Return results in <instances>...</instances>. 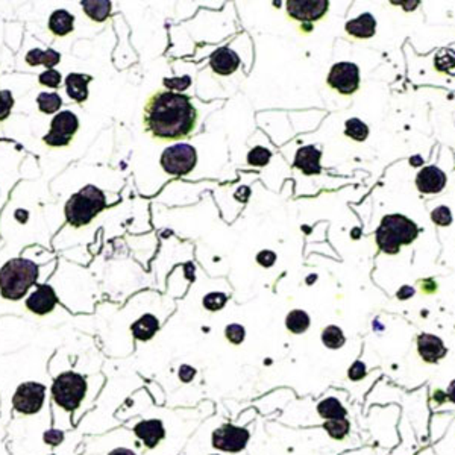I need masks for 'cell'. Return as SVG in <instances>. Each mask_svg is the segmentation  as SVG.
<instances>
[{
  "instance_id": "30bf717a",
  "label": "cell",
  "mask_w": 455,
  "mask_h": 455,
  "mask_svg": "<svg viewBox=\"0 0 455 455\" xmlns=\"http://www.w3.org/2000/svg\"><path fill=\"white\" fill-rule=\"evenodd\" d=\"M328 85L337 90L340 95L349 96L356 93L360 87V72L353 63H337L334 64L328 75Z\"/></svg>"
},
{
  "instance_id": "e575fe53",
  "label": "cell",
  "mask_w": 455,
  "mask_h": 455,
  "mask_svg": "<svg viewBox=\"0 0 455 455\" xmlns=\"http://www.w3.org/2000/svg\"><path fill=\"white\" fill-rule=\"evenodd\" d=\"M13 105H14V97L11 95V91L8 90L0 91V121L8 119V116L11 114Z\"/></svg>"
},
{
  "instance_id": "9c48e42d",
  "label": "cell",
  "mask_w": 455,
  "mask_h": 455,
  "mask_svg": "<svg viewBox=\"0 0 455 455\" xmlns=\"http://www.w3.org/2000/svg\"><path fill=\"white\" fill-rule=\"evenodd\" d=\"M46 399V387L38 382H25L13 398V406L23 414H35L42 410Z\"/></svg>"
},
{
  "instance_id": "d590c367",
  "label": "cell",
  "mask_w": 455,
  "mask_h": 455,
  "mask_svg": "<svg viewBox=\"0 0 455 455\" xmlns=\"http://www.w3.org/2000/svg\"><path fill=\"white\" fill-rule=\"evenodd\" d=\"M431 219L436 225L439 226H448L452 222V214L451 210L448 207H437L434 208L431 212Z\"/></svg>"
},
{
  "instance_id": "b9f144b4",
  "label": "cell",
  "mask_w": 455,
  "mask_h": 455,
  "mask_svg": "<svg viewBox=\"0 0 455 455\" xmlns=\"http://www.w3.org/2000/svg\"><path fill=\"white\" fill-rule=\"evenodd\" d=\"M64 440V432L59 430H49L44 432V442L50 447H58Z\"/></svg>"
},
{
  "instance_id": "ab89813d",
  "label": "cell",
  "mask_w": 455,
  "mask_h": 455,
  "mask_svg": "<svg viewBox=\"0 0 455 455\" xmlns=\"http://www.w3.org/2000/svg\"><path fill=\"white\" fill-rule=\"evenodd\" d=\"M43 141L50 147H64V146L70 145V141H72V138L59 135V134L54 133V131H50L47 135L43 137Z\"/></svg>"
},
{
  "instance_id": "7402d4cb",
  "label": "cell",
  "mask_w": 455,
  "mask_h": 455,
  "mask_svg": "<svg viewBox=\"0 0 455 455\" xmlns=\"http://www.w3.org/2000/svg\"><path fill=\"white\" fill-rule=\"evenodd\" d=\"M428 407L431 413H455V407L448 399L444 387L432 386V384H428Z\"/></svg>"
},
{
  "instance_id": "8992f818",
  "label": "cell",
  "mask_w": 455,
  "mask_h": 455,
  "mask_svg": "<svg viewBox=\"0 0 455 455\" xmlns=\"http://www.w3.org/2000/svg\"><path fill=\"white\" fill-rule=\"evenodd\" d=\"M87 394V380L75 372H66L55 380L52 398L58 407L66 411L76 410Z\"/></svg>"
},
{
  "instance_id": "f35d334b",
  "label": "cell",
  "mask_w": 455,
  "mask_h": 455,
  "mask_svg": "<svg viewBox=\"0 0 455 455\" xmlns=\"http://www.w3.org/2000/svg\"><path fill=\"white\" fill-rule=\"evenodd\" d=\"M40 84L50 87V88H56L61 84V73L56 72V70H54V68L46 70L44 73L40 75Z\"/></svg>"
},
{
  "instance_id": "52a82bcc",
  "label": "cell",
  "mask_w": 455,
  "mask_h": 455,
  "mask_svg": "<svg viewBox=\"0 0 455 455\" xmlns=\"http://www.w3.org/2000/svg\"><path fill=\"white\" fill-rule=\"evenodd\" d=\"M250 439L249 428L225 422L219 425L211 434V447L219 454H240L245 451Z\"/></svg>"
},
{
  "instance_id": "681fc988",
  "label": "cell",
  "mask_w": 455,
  "mask_h": 455,
  "mask_svg": "<svg viewBox=\"0 0 455 455\" xmlns=\"http://www.w3.org/2000/svg\"><path fill=\"white\" fill-rule=\"evenodd\" d=\"M108 455H138V454L128 448H117L114 451H111Z\"/></svg>"
},
{
  "instance_id": "d6986e66",
  "label": "cell",
  "mask_w": 455,
  "mask_h": 455,
  "mask_svg": "<svg viewBox=\"0 0 455 455\" xmlns=\"http://www.w3.org/2000/svg\"><path fill=\"white\" fill-rule=\"evenodd\" d=\"M375 29L377 20L369 13L361 14L346 23V32L353 38H370L375 35Z\"/></svg>"
},
{
  "instance_id": "9a60e30c",
  "label": "cell",
  "mask_w": 455,
  "mask_h": 455,
  "mask_svg": "<svg viewBox=\"0 0 455 455\" xmlns=\"http://www.w3.org/2000/svg\"><path fill=\"white\" fill-rule=\"evenodd\" d=\"M416 186L422 193H440L447 186V175L436 166L423 167L418 174Z\"/></svg>"
},
{
  "instance_id": "f546056e",
  "label": "cell",
  "mask_w": 455,
  "mask_h": 455,
  "mask_svg": "<svg viewBox=\"0 0 455 455\" xmlns=\"http://www.w3.org/2000/svg\"><path fill=\"white\" fill-rule=\"evenodd\" d=\"M346 129H345V134L352 138V140H356V141H364L368 138L369 135V128L368 125L364 123V121H361L360 119H349L346 121Z\"/></svg>"
},
{
  "instance_id": "60d3db41",
  "label": "cell",
  "mask_w": 455,
  "mask_h": 455,
  "mask_svg": "<svg viewBox=\"0 0 455 455\" xmlns=\"http://www.w3.org/2000/svg\"><path fill=\"white\" fill-rule=\"evenodd\" d=\"M339 455H380L373 444H360V447L351 448L340 452Z\"/></svg>"
},
{
  "instance_id": "c3c4849f",
  "label": "cell",
  "mask_w": 455,
  "mask_h": 455,
  "mask_svg": "<svg viewBox=\"0 0 455 455\" xmlns=\"http://www.w3.org/2000/svg\"><path fill=\"white\" fill-rule=\"evenodd\" d=\"M414 295V289L410 286H404L399 291H398V298L399 299H408Z\"/></svg>"
},
{
  "instance_id": "44dd1931",
  "label": "cell",
  "mask_w": 455,
  "mask_h": 455,
  "mask_svg": "<svg viewBox=\"0 0 455 455\" xmlns=\"http://www.w3.org/2000/svg\"><path fill=\"white\" fill-rule=\"evenodd\" d=\"M158 329H159V320L154 315H143L138 320H135L133 325H131L133 336L141 341L150 340L158 332Z\"/></svg>"
},
{
  "instance_id": "e0dca14e",
  "label": "cell",
  "mask_w": 455,
  "mask_h": 455,
  "mask_svg": "<svg viewBox=\"0 0 455 455\" xmlns=\"http://www.w3.org/2000/svg\"><path fill=\"white\" fill-rule=\"evenodd\" d=\"M320 157L322 152L315 146H303L298 150L295 166L301 169L305 175H317L322 170Z\"/></svg>"
},
{
  "instance_id": "816d5d0a",
  "label": "cell",
  "mask_w": 455,
  "mask_h": 455,
  "mask_svg": "<svg viewBox=\"0 0 455 455\" xmlns=\"http://www.w3.org/2000/svg\"><path fill=\"white\" fill-rule=\"evenodd\" d=\"M418 455H437L436 452H434V449L431 448V447H428V448H425V449H422Z\"/></svg>"
},
{
  "instance_id": "74e56055",
  "label": "cell",
  "mask_w": 455,
  "mask_h": 455,
  "mask_svg": "<svg viewBox=\"0 0 455 455\" xmlns=\"http://www.w3.org/2000/svg\"><path fill=\"white\" fill-rule=\"evenodd\" d=\"M191 85V78L190 76H182V78H166L164 79V87L170 91H184Z\"/></svg>"
},
{
  "instance_id": "277c9868",
  "label": "cell",
  "mask_w": 455,
  "mask_h": 455,
  "mask_svg": "<svg viewBox=\"0 0 455 455\" xmlns=\"http://www.w3.org/2000/svg\"><path fill=\"white\" fill-rule=\"evenodd\" d=\"M419 229L414 222L401 214H390L381 220L377 231V243L386 254H398L402 245L416 240Z\"/></svg>"
},
{
  "instance_id": "ee69618b",
  "label": "cell",
  "mask_w": 455,
  "mask_h": 455,
  "mask_svg": "<svg viewBox=\"0 0 455 455\" xmlns=\"http://www.w3.org/2000/svg\"><path fill=\"white\" fill-rule=\"evenodd\" d=\"M257 261H258V265L262 267H272L277 261V254L272 250H262L257 255Z\"/></svg>"
},
{
  "instance_id": "484cf974",
  "label": "cell",
  "mask_w": 455,
  "mask_h": 455,
  "mask_svg": "<svg viewBox=\"0 0 455 455\" xmlns=\"http://www.w3.org/2000/svg\"><path fill=\"white\" fill-rule=\"evenodd\" d=\"M311 325V319L303 310H293L286 317V327L291 334H303Z\"/></svg>"
},
{
  "instance_id": "5bb4252c",
  "label": "cell",
  "mask_w": 455,
  "mask_h": 455,
  "mask_svg": "<svg viewBox=\"0 0 455 455\" xmlns=\"http://www.w3.org/2000/svg\"><path fill=\"white\" fill-rule=\"evenodd\" d=\"M58 298L55 295L54 289L43 284L40 286L34 293H30V296L26 299V307L35 315H47L52 311L56 305Z\"/></svg>"
},
{
  "instance_id": "2e32d148",
  "label": "cell",
  "mask_w": 455,
  "mask_h": 455,
  "mask_svg": "<svg viewBox=\"0 0 455 455\" xmlns=\"http://www.w3.org/2000/svg\"><path fill=\"white\" fill-rule=\"evenodd\" d=\"M240 66V58L236 52H232L228 47H220L211 55V68L212 72L228 76L236 72Z\"/></svg>"
},
{
  "instance_id": "7dc6e473",
  "label": "cell",
  "mask_w": 455,
  "mask_h": 455,
  "mask_svg": "<svg viewBox=\"0 0 455 455\" xmlns=\"http://www.w3.org/2000/svg\"><path fill=\"white\" fill-rule=\"evenodd\" d=\"M444 392H447L448 399L451 401V404L455 407V378L448 382V386L444 387Z\"/></svg>"
},
{
  "instance_id": "7bdbcfd3",
  "label": "cell",
  "mask_w": 455,
  "mask_h": 455,
  "mask_svg": "<svg viewBox=\"0 0 455 455\" xmlns=\"http://www.w3.org/2000/svg\"><path fill=\"white\" fill-rule=\"evenodd\" d=\"M59 61H61V55L56 52V50H54V49L44 50L43 63H42L44 67H47L50 70L52 67H55L59 63Z\"/></svg>"
},
{
  "instance_id": "db71d44e",
  "label": "cell",
  "mask_w": 455,
  "mask_h": 455,
  "mask_svg": "<svg viewBox=\"0 0 455 455\" xmlns=\"http://www.w3.org/2000/svg\"><path fill=\"white\" fill-rule=\"evenodd\" d=\"M208 455H222V454H219V452H216V454H208Z\"/></svg>"
},
{
  "instance_id": "f5cc1de1",
  "label": "cell",
  "mask_w": 455,
  "mask_h": 455,
  "mask_svg": "<svg viewBox=\"0 0 455 455\" xmlns=\"http://www.w3.org/2000/svg\"><path fill=\"white\" fill-rule=\"evenodd\" d=\"M410 163H411L413 166H420V164H423V159H422V158H419V157H414V158H411V159H410Z\"/></svg>"
},
{
  "instance_id": "ffe728a7",
  "label": "cell",
  "mask_w": 455,
  "mask_h": 455,
  "mask_svg": "<svg viewBox=\"0 0 455 455\" xmlns=\"http://www.w3.org/2000/svg\"><path fill=\"white\" fill-rule=\"evenodd\" d=\"M91 76L80 75V73H70L66 78V90L70 99L76 100V102L83 104L88 97V83Z\"/></svg>"
},
{
  "instance_id": "83f0119b",
  "label": "cell",
  "mask_w": 455,
  "mask_h": 455,
  "mask_svg": "<svg viewBox=\"0 0 455 455\" xmlns=\"http://www.w3.org/2000/svg\"><path fill=\"white\" fill-rule=\"evenodd\" d=\"M437 455H455V419L443 439L431 447Z\"/></svg>"
},
{
  "instance_id": "8fae6325",
  "label": "cell",
  "mask_w": 455,
  "mask_h": 455,
  "mask_svg": "<svg viewBox=\"0 0 455 455\" xmlns=\"http://www.w3.org/2000/svg\"><path fill=\"white\" fill-rule=\"evenodd\" d=\"M133 432L147 451L158 449L161 444L167 443L169 437V431L164 422L157 418L137 422V425L133 428Z\"/></svg>"
},
{
  "instance_id": "f907efd6",
  "label": "cell",
  "mask_w": 455,
  "mask_h": 455,
  "mask_svg": "<svg viewBox=\"0 0 455 455\" xmlns=\"http://www.w3.org/2000/svg\"><path fill=\"white\" fill-rule=\"evenodd\" d=\"M17 219L20 222H26L28 220V212L26 211H22V210H18L17 211Z\"/></svg>"
},
{
  "instance_id": "5b68a950",
  "label": "cell",
  "mask_w": 455,
  "mask_h": 455,
  "mask_svg": "<svg viewBox=\"0 0 455 455\" xmlns=\"http://www.w3.org/2000/svg\"><path fill=\"white\" fill-rule=\"evenodd\" d=\"M107 205L102 191L95 186L83 188L70 198L66 205L67 222L75 228L88 225Z\"/></svg>"
},
{
  "instance_id": "1f68e13d",
  "label": "cell",
  "mask_w": 455,
  "mask_h": 455,
  "mask_svg": "<svg viewBox=\"0 0 455 455\" xmlns=\"http://www.w3.org/2000/svg\"><path fill=\"white\" fill-rule=\"evenodd\" d=\"M226 302H228V296L225 293H220V291L208 293V295L204 298V301H202L205 310L208 311H220L226 305Z\"/></svg>"
},
{
  "instance_id": "f6af8a7d",
  "label": "cell",
  "mask_w": 455,
  "mask_h": 455,
  "mask_svg": "<svg viewBox=\"0 0 455 455\" xmlns=\"http://www.w3.org/2000/svg\"><path fill=\"white\" fill-rule=\"evenodd\" d=\"M195 375H196V370L191 366H188V364H182L178 370V377L184 384H190L191 381H193Z\"/></svg>"
},
{
  "instance_id": "ba28073f",
  "label": "cell",
  "mask_w": 455,
  "mask_h": 455,
  "mask_svg": "<svg viewBox=\"0 0 455 455\" xmlns=\"http://www.w3.org/2000/svg\"><path fill=\"white\" fill-rule=\"evenodd\" d=\"M198 155L195 147L188 145H175L163 152L161 157V166L169 175L184 176L195 169Z\"/></svg>"
},
{
  "instance_id": "4fadbf2b",
  "label": "cell",
  "mask_w": 455,
  "mask_h": 455,
  "mask_svg": "<svg viewBox=\"0 0 455 455\" xmlns=\"http://www.w3.org/2000/svg\"><path fill=\"white\" fill-rule=\"evenodd\" d=\"M418 356L427 364H437L448 356V348L444 341L430 332H422L416 340Z\"/></svg>"
},
{
  "instance_id": "603a6c76",
  "label": "cell",
  "mask_w": 455,
  "mask_h": 455,
  "mask_svg": "<svg viewBox=\"0 0 455 455\" xmlns=\"http://www.w3.org/2000/svg\"><path fill=\"white\" fill-rule=\"evenodd\" d=\"M78 117L73 113H70V111H64V113L55 116V119L52 120V129L50 131H54V133L59 135L73 138V135L78 133Z\"/></svg>"
},
{
  "instance_id": "4dcf8cb0",
  "label": "cell",
  "mask_w": 455,
  "mask_h": 455,
  "mask_svg": "<svg viewBox=\"0 0 455 455\" xmlns=\"http://www.w3.org/2000/svg\"><path fill=\"white\" fill-rule=\"evenodd\" d=\"M272 158V152L262 146H257L249 152L248 155V163L254 167H262L267 166L269 161Z\"/></svg>"
},
{
  "instance_id": "7a4b0ae2",
  "label": "cell",
  "mask_w": 455,
  "mask_h": 455,
  "mask_svg": "<svg viewBox=\"0 0 455 455\" xmlns=\"http://www.w3.org/2000/svg\"><path fill=\"white\" fill-rule=\"evenodd\" d=\"M369 430L380 455H389L399 443L398 423L401 419V408L396 404L387 406H373L366 413Z\"/></svg>"
},
{
  "instance_id": "6da1fadb",
  "label": "cell",
  "mask_w": 455,
  "mask_h": 455,
  "mask_svg": "<svg viewBox=\"0 0 455 455\" xmlns=\"http://www.w3.org/2000/svg\"><path fill=\"white\" fill-rule=\"evenodd\" d=\"M199 113L191 99L170 90H157L143 109V125L159 140H182L195 133Z\"/></svg>"
},
{
  "instance_id": "d6a6232c",
  "label": "cell",
  "mask_w": 455,
  "mask_h": 455,
  "mask_svg": "<svg viewBox=\"0 0 455 455\" xmlns=\"http://www.w3.org/2000/svg\"><path fill=\"white\" fill-rule=\"evenodd\" d=\"M225 337L228 339L229 343H232V345H241L243 341H245V337H246V329L245 327H241L240 323H231V325H228L225 328Z\"/></svg>"
},
{
  "instance_id": "8d00e7d4",
  "label": "cell",
  "mask_w": 455,
  "mask_h": 455,
  "mask_svg": "<svg viewBox=\"0 0 455 455\" xmlns=\"http://www.w3.org/2000/svg\"><path fill=\"white\" fill-rule=\"evenodd\" d=\"M366 375H368L366 364H364L361 360H357L348 370V380L352 381L353 384L363 381L364 378H366Z\"/></svg>"
},
{
  "instance_id": "cb8c5ba5",
  "label": "cell",
  "mask_w": 455,
  "mask_h": 455,
  "mask_svg": "<svg viewBox=\"0 0 455 455\" xmlns=\"http://www.w3.org/2000/svg\"><path fill=\"white\" fill-rule=\"evenodd\" d=\"M75 17L70 14L66 9H58L49 20V29L50 32L58 37H64L73 30Z\"/></svg>"
},
{
  "instance_id": "d4e9b609",
  "label": "cell",
  "mask_w": 455,
  "mask_h": 455,
  "mask_svg": "<svg viewBox=\"0 0 455 455\" xmlns=\"http://www.w3.org/2000/svg\"><path fill=\"white\" fill-rule=\"evenodd\" d=\"M80 5L85 14L95 22H105L111 13V2H107V0H83Z\"/></svg>"
},
{
  "instance_id": "7c38bea8",
  "label": "cell",
  "mask_w": 455,
  "mask_h": 455,
  "mask_svg": "<svg viewBox=\"0 0 455 455\" xmlns=\"http://www.w3.org/2000/svg\"><path fill=\"white\" fill-rule=\"evenodd\" d=\"M328 8L327 0H289L287 14L296 22L313 23L325 16Z\"/></svg>"
},
{
  "instance_id": "4316f807",
  "label": "cell",
  "mask_w": 455,
  "mask_h": 455,
  "mask_svg": "<svg viewBox=\"0 0 455 455\" xmlns=\"http://www.w3.org/2000/svg\"><path fill=\"white\" fill-rule=\"evenodd\" d=\"M322 343L325 348H328L331 351H337V349L345 346L346 337L340 327L329 325L322 331Z\"/></svg>"
},
{
  "instance_id": "bcb514c9",
  "label": "cell",
  "mask_w": 455,
  "mask_h": 455,
  "mask_svg": "<svg viewBox=\"0 0 455 455\" xmlns=\"http://www.w3.org/2000/svg\"><path fill=\"white\" fill-rule=\"evenodd\" d=\"M43 54H44V50L42 49H34V50H30V52L26 55V63L29 66H38V64H42L43 63Z\"/></svg>"
},
{
  "instance_id": "f1b7e54d",
  "label": "cell",
  "mask_w": 455,
  "mask_h": 455,
  "mask_svg": "<svg viewBox=\"0 0 455 455\" xmlns=\"http://www.w3.org/2000/svg\"><path fill=\"white\" fill-rule=\"evenodd\" d=\"M37 104L42 113L54 114L63 105V100H61L58 93H42L37 97Z\"/></svg>"
},
{
  "instance_id": "3957f363",
  "label": "cell",
  "mask_w": 455,
  "mask_h": 455,
  "mask_svg": "<svg viewBox=\"0 0 455 455\" xmlns=\"http://www.w3.org/2000/svg\"><path fill=\"white\" fill-rule=\"evenodd\" d=\"M38 278V267L32 261L16 258L8 261L0 269V293L5 299H22L30 286H34Z\"/></svg>"
},
{
  "instance_id": "836d02e7",
  "label": "cell",
  "mask_w": 455,
  "mask_h": 455,
  "mask_svg": "<svg viewBox=\"0 0 455 455\" xmlns=\"http://www.w3.org/2000/svg\"><path fill=\"white\" fill-rule=\"evenodd\" d=\"M436 67L440 70V72H447V70H451L455 67V52L451 49H443L436 56Z\"/></svg>"
},
{
  "instance_id": "ac0fdd59",
  "label": "cell",
  "mask_w": 455,
  "mask_h": 455,
  "mask_svg": "<svg viewBox=\"0 0 455 455\" xmlns=\"http://www.w3.org/2000/svg\"><path fill=\"white\" fill-rule=\"evenodd\" d=\"M455 419V413H431L430 423H428V434H430V444H436L443 439L444 434L449 430L452 420Z\"/></svg>"
}]
</instances>
